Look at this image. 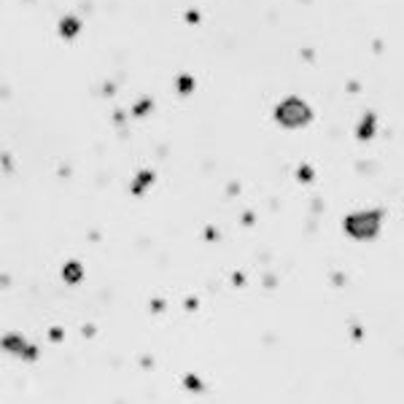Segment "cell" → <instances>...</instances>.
<instances>
[{"mask_svg":"<svg viewBox=\"0 0 404 404\" xmlns=\"http://www.w3.org/2000/svg\"><path fill=\"white\" fill-rule=\"evenodd\" d=\"M275 119L280 121L283 127H305L307 121L312 119V110L307 108L305 100L299 97H286L275 110Z\"/></svg>","mask_w":404,"mask_h":404,"instance_id":"obj_1","label":"cell"},{"mask_svg":"<svg viewBox=\"0 0 404 404\" xmlns=\"http://www.w3.org/2000/svg\"><path fill=\"white\" fill-rule=\"evenodd\" d=\"M380 226V213L369 210V213H356L348 219V232L356 237H372Z\"/></svg>","mask_w":404,"mask_h":404,"instance_id":"obj_2","label":"cell"},{"mask_svg":"<svg viewBox=\"0 0 404 404\" xmlns=\"http://www.w3.org/2000/svg\"><path fill=\"white\" fill-rule=\"evenodd\" d=\"M78 27H81V24H78V19H75V17H65L62 24H59V33H62L65 38H75Z\"/></svg>","mask_w":404,"mask_h":404,"instance_id":"obj_3","label":"cell"},{"mask_svg":"<svg viewBox=\"0 0 404 404\" xmlns=\"http://www.w3.org/2000/svg\"><path fill=\"white\" fill-rule=\"evenodd\" d=\"M372 132H375V116H372V113H367L364 124L358 127V138H369Z\"/></svg>","mask_w":404,"mask_h":404,"instance_id":"obj_4","label":"cell"},{"mask_svg":"<svg viewBox=\"0 0 404 404\" xmlns=\"http://www.w3.org/2000/svg\"><path fill=\"white\" fill-rule=\"evenodd\" d=\"M178 87H181V92H184V89H191V78H181Z\"/></svg>","mask_w":404,"mask_h":404,"instance_id":"obj_5","label":"cell"}]
</instances>
